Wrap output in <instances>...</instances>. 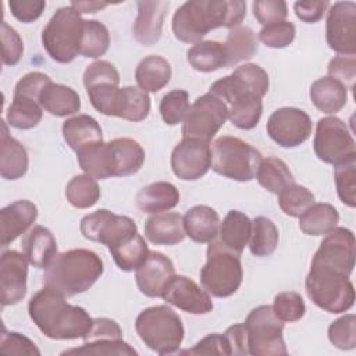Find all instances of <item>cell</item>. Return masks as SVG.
Here are the masks:
<instances>
[{
	"label": "cell",
	"mask_w": 356,
	"mask_h": 356,
	"mask_svg": "<svg viewBox=\"0 0 356 356\" xmlns=\"http://www.w3.org/2000/svg\"><path fill=\"white\" fill-rule=\"evenodd\" d=\"M114 161H115V177H128L136 174L145 163L143 147L131 138H117L110 140Z\"/></svg>",
	"instance_id": "d590c367"
},
{
	"label": "cell",
	"mask_w": 356,
	"mask_h": 356,
	"mask_svg": "<svg viewBox=\"0 0 356 356\" xmlns=\"http://www.w3.org/2000/svg\"><path fill=\"white\" fill-rule=\"evenodd\" d=\"M334 178L337 192L343 204L348 207L356 206V157L339 165H335Z\"/></svg>",
	"instance_id": "681fc988"
},
{
	"label": "cell",
	"mask_w": 356,
	"mask_h": 356,
	"mask_svg": "<svg viewBox=\"0 0 356 356\" xmlns=\"http://www.w3.org/2000/svg\"><path fill=\"white\" fill-rule=\"evenodd\" d=\"M135 271L138 289L149 298H161L164 289L175 275L171 259L161 252H149L146 260Z\"/></svg>",
	"instance_id": "ffe728a7"
},
{
	"label": "cell",
	"mask_w": 356,
	"mask_h": 356,
	"mask_svg": "<svg viewBox=\"0 0 356 356\" xmlns=\"http://www.w3.org/2000/svg\"><path fill=\"white\" fill-rule=\"evenodd\" d=\"M28 259L17 250H4L0 259V302L11 306L26 295Z\"/></svg>",
	"instance_id": "ac0fdd59"
},
{
	"label": "cell",
	"mask_w": 356,
	"mask_h": 356,
	"mask_svg": "<svg viewBox=\"0 0 356 356\" xmlns=\"http://www.w3.org/2000/svg\"><path fill=\"white\" fill-rule=\"evenodd\" d=\"M0 349L3 353L7 355H40V350L36 345L26 338L25 335L14 331H7L3 327L1 338H0Z\"/></svg>",
	"instance_id": "6f0895ef"
},
{
	"label": "cell",
	"mask_w": 356,
	"mask_h": 356,
	"mask_svg": "<svg viewBox=\"0 0 356 356\" xmlns=\"http://www.w3.org/2000/svg\"><path fill=\"white\" fill-rule=\"evenodd\" d=\"M339 221L338 210L330 203H313L299 216V228L306 235L320 236L332 231Z\"/></svg>",
	"instance_id": "e575fe53"
},
{
	"label": "cell",
	"mask_w": 356,
	"mask_h": 356,
	"mask_svg": "<svg viewBox=\"0 0 356 356\" xmlns=\"http://www.w3.org/2000/svg\"><path fill=\"white\" fill-rule=\"evenodd\" d=\"M61 355H114V356H132L138 352L122 339H96L83 342L79 348L64 350Z\"/></svg>",
	"instance_id": "c3c4849f"
},
{
	"label": "cell",
	"mask_w": 356,
	"mask_h": 356,
	"mask_svg": "<svg viewBox=\"0 0 356 356\" xmlns=\"http://www.w3.org/2000/svg\"><path fill=\"white\" fill-rule=\"evenodd\" d=\"M39 104L44 111L56 117H67L75 114L81 108L79 95L70 86L54 83L53 81L42 90Z\"/></svg>",
	"instance_id": "f546056e"
},
{
	"label": "cell",
	"mask_w": 356,
	"mask_h": 356,
	"mask_svg": "<svg viewBox=\"0 0 356 356\" xmlns=\"http://www.w3.org/2000/svg\"><path fill=\"white\" fill-rule=\"evenodd\" d=\"M103 260L89 249H71L57 253L44 268V286L74 296L88 291L103 274Z\"/></svg>",
	"instance_id": "3957f363"
},
{
	"label": "cell",
	"mask_w": 356,
	"mask_h": 356,
	"mask_svg": "<svg viewBox=\"0 0 356 356\" xmlns=\"http://www.w3.org/2000/svg\"><path fill=\"white\" fill-rule=\"evenodd\" d=\"M246 17L242 0H193L172 15L174 36L184 43H199L211 29L236 28Z\"/></svg>",
	"instance_id": "6da1fadb"
},
{
	"label": "cell",
	"mask_w": 356,
	"mask_h": 356,
	"mask_svg": "<svg viewBox=\"0 0 356 356\" xmlns=\"http://www.w3.org/2000/svg\"><path fill=\"white\" fill-rule=\"evenodd\" d=\"M136 203L143 213H164L179 203V191L171 182L157 181L143 186L138 192Z\"/></svg>",
	"instance_id": "83f0119b"
},
{
	"label": "cell",
	"mask_w": 356,
	"mask_h": 356,
	"mask_svg": "<svg viewBox=\"0 0 356 356\" xmlns=\"http://www.w3.org/2000/svg\"><path fill=\"white\" fill-rule=\"evenodd\" d=\"M135 330L143 343L159 355L178 352L185 334L181 317L165 305L143 309L135 320Z\"/></svg>",
	"instance_id": "277c9868"
},
{
	"label": "cell",
	"mask_w": 356,
	"mask_h": 356,
	"mask_svg": "<svg viewBox=\"0 0 356 356\" xmlns=\"http://www.w3.org/2000/svg\"><path fill=\"white\" fill-rule=\"evenodd\" d=\"M189 108V93L184 89H174L165 93L159 106L161 118L167 125L184 122Z\"/></svg>",
	"instance_id": "7dc6e473"
},
{
	"label": "cell",
	"mask_w": 356,
	"mask_h": 356,
	"mask_svg": "<svg viewBox=\"0 0 356 356\" xmlns=\"http://www.w3.org/2000/svg\"><path fill=\"white\" fill-rule=\"evenodd\" d=\"M328 76L341 82L346 89H353L356 79L355 56H337L328 63Z\"/></svg>",
	"instance_id": "9f6ffc18"
},
{
	"label": "cell",
	"mask_w": 356,
	"mask_h": 356,
	"mask_svg": "<svg viewBox=\"0 0 356 356\" xmlns=\"http://www.w3.org/2000/svg\"><path fill=\"white\" fill-rule=\"evenodd\" d=\"M256 178L264 189L275 195H278L284 188L293 182V177L288 165L278 157L263 159Z\"/></svg>",
	"instance_id": "f35d334b"
},
{
	"label": "cell",
	"mask_w": 356,
	"mask_h": 356,
	"mask_svg": "<svg viewBox=\"0 0 356 356\" xmlns=\"http://www.w3.org/2000/svg\"><path fill=\"white\" fill-rule=\"evenodd\" d=\"M184 217L178 213H159L145 222V236L154 245L172 246L185 238Z\"/></svg>",
	"instance_id": "484cf974"
},
{
	"label": "cell",
	"mask_w": 356,
	"mask_h": 356,
	"mask_svg": "<svg viewBox=\"0 0 356 356\" xmlns=\"http://www.w3.org/2000/svg\"><path fill=\"white\" fill-rule=\"evenodd\" d=\"M243 278L241 256L227 249L218 239L209 242L206 264L200 270L202 286L216 298L234 295Z\"/></svg>",
	"instance_id": "52a82bcc"
},
{
	"label": "cell",
	"mask_w": 356,
	"mask_h": 356,
	"mask_svg": "<svg viewBox=\"0 0 356 356\" xmlns=\"http://www.w3.org/2000/svg\"><path fill=\"white\" fill-rule=\"evenodd\" d=\"M42 117L43 108L38 100L15 95L6 115L8 125L17 129H32L42 121Z\"/></svg>",
	"instance_id": "74e56055"
},
{
	"label": "cell",
	"mask_w": 356,
	"mask_h": 356,
	"mask_svg": "<svg viewBox=\"0 0 356 356\" xmlns=\"http://www.w3.org/2000/svg\"><path fill=\"white\" fill-rule=\"evenodd\" d=\"M150 111L149 95L136 86L121 88V103L118 108L120 118L139 122L143 121Z\"/></svg>",
	"instance_id": "ee69618b"
},
{
	"label": "cell",
	"mask_w": 356,
	"mask_h": 356,
	"mask_svg": "<svg viewBox=\"0 0 356 356\" xmlns=\"http://www.w3.org/2000/svg\"><path fill=\"white\" fill-rule=\"evenodd\" d=\"M325 39L339 56L356 54V3L337 1L327 14Z\"/></svg>",
	"instance_id": "5bb4252c"
},
{
	"label": "cell",
	"mask_w": 356,
	"mask_h": 356,
	"mask_svg": "<svg viewBox=\"0 0 356 356\" xmlns=\"http://www.w3.org/2000/svg\"><path fill=\"white\" fill-rule=\"evenodd\" d=\"M278 229L275 224L264 217L259 216L252 221V234L249 239V249L252 254L257 257H266L274 253L278 245Z\"/></svg>",
	"instance_id": "ab89813d"
},
{
	"label": "cell",
	"mask_w": 356,
	"mask_h": 356,
	"mask_svg": "<svg viewBox=\"0 0 356 356\" xmlns=\"http://www.w3.org/2000/svg\"><path fill=\"white\" fill-rule=\"evenodd\" d=\"M296 28L291 21H281L266 25L259 32V40L271 49H284L295 39Z\"/></svg>",
	"instance_id": "f5cc1de1"
},
{
	"label": "cell",
	"mask_w": 356,
	"mask_h": 356,
	"mask_svg": "<svg viewBox=\"0 0 356 356\" xmlns=\"http://www.w3.org/2000/svg\"><path fill=\"white\" fill-rule=\"evenodd\" d=\"M149 252L150 250L146 241L139 234H135L128 241L110 249V253L118 268L127 273L136 270L146 260Z\"/></svg>",
	"instance_id": "60d3db41"
},
{
	"label": "cell",
	"mask_w": 356,
	"mask_h": 356,
	"mask_svg": "<svg viewBox=\"0 0 356 356\" xmlns=\"http://www.w3.org/2000/svg\"><path fill=\"white\" fill-rule=\"evenodd\" d=\"M263 103L257 96H246L228 104V118L239 129L254 128L261 117Z\"/></svg>",
	"instance_id": "f6af8a7d"
},
{
	"label": "cell",
	"mask_w": 356,
	"mask_h": 356,
	"mask_svg": "<svg viewBox=\"0 0 356 356\" xmlns=\"http://www.w3.org/2000/svg\"><path fill=\"white\" fill-rule=\"evenodd\" d=\"M64 298L44 286L31 298L29 317L47 338L57 341L83 338L90 331L93 318L83 307L70 305Z\"/></svg>",
	"instance_id": "7a4b0ae2"
},
{
	"label": "cell",
	"mask_w": 356,
	"mask_h": 356,
	"mask_svg": "<svg viewBox=\"0 0 356 356\" xmlns=\"http://www.w3.org/2000/svg\"><path fill=\"white\" fill-rule=\"evenodd\" d=\"M228 67L252 58L257 51V39L249 26H236L228 32L224 43Z\"/></svg>",
	"instance_id": "8d00e7d4"
},
{
	"label": "cell",
	"mask_w": 356,
	"mask_h": 356,
	"mask_svg": "<svg viewBox=\"0 0 356 356\" xmlns=\"http://www.w3.org/2000/svg\"><path fill=\"white\" fill-rule=\"evenodd\" d=\"M310 99L316 108L325 114L341 111L348 100V89L331 76H323L310 86Z\"/></svg>",
	"instance_id": "1f68e13d"
},
{
	"label": "cell",
	"mask_w": 356,
	"mask_h": 356,
	"mask_svg": "<svg viewBox=\"0 0 356 356\" xmlns=\"http://www.w3.org/2000/svg\"><path fill=\"white\" fill-rule=\"evenodd\" d=\"M24 53V43L19 33L6 21L1 22V60L4 65H15Z\"/></svg>",
	"instance_id": "db71d44e"
},
{
	"label": "cell",
	"mask_w": 356,
	"mask_h": 356,
	"mask_svg": "<svg viewBox=\"0 0 356 356\" xmlns=\"http://www.w3.org/2000/svg\"><path fill=\"white\" fill-rule=\"evenodd\" d=\"M63 138L75 152L88 145L103 142L99 122L88 114H78L65 120L63 124Z\"/></svg>",
	"instance_id": "4dcf8cb0"
},
{
	"label": "cell",
	"mask_w": 356,
	"mask_h": 356,
	"mask_svg": "<svg viewBox=\"0 0 356 356\" xmlns=\"http://www.w3.org/2000/svg\"><path fill=\"white\" fill-rule=\"evenodd\" d=\"M248 332V349L253 356H285L288 353L281 321L270 305L254 307L245 320Z\"/></svg>",
	"instance_id": "9c48e42d"
},
{
	"label": "cell",
	"mask_w": 356,
	"mask_h": 356,
	"mask_svg": "<svg viewBox=\"0 0 356 356\" xmlns=\"http://www.w3.org/2000/svg\"><path fill=\"white\" fill-rule=\"evenodd\" d=\"M178 353L188 355H231L228 341L224 334H209L202 338L192 349L179 350Z\"/></svg>",
	"instance_id": "94428289"
},
{
	"label": "cell",
	"mask_w": 356,
	"mask_h": 356,
	"mask_svg": "<svg viewBox=\"0 0 356 356\" xmlns=\"http://www.w3.org/2000/svg\"><path fill=\"white\" fill-rule=\"evenodd\" d=\"M65 197L76 209H89L100 199V188L93 177L78 174L67 184Z\"/></svg>",
	"instance_id": "b9f144b4"
},
{
	"label": "cell",
	"mask_w": 356,
	"mask_h": 356,
	"mask_svg": "<svg viewBox=\"0 0 356 356\" xmlns=\"http://www.w3.org/2000/svg\"><path fill=\"white\" fill-rule=\"evenodd\" d=\"M313 264L332 268L349 277L355 267V235L345 227H335L325 234L317 252L312 259Z\"/></svg>",
	"instance_id": "9a60e30c"
},
{
	"label": "cell",
	"mask_w": 356,
	"mask_h": 356,
	"mask_svg": "<svg viewBox=\"0 0 356 356\" xmlns=\"http://www.w3.org/2000/svg\"><path fill=\"white\" fill-rule=\"evenodd\" d=\"M313 147L321 161L334 167L356 157V143L350 131L341 118L334 115L317 121Z\"/></svg>",
	"instance_id": "30bf717a"
},
{
	"label": "cell",
	"mask_w": 356,
	"mask_h": 356,
	"mask_svg": "<svg viewBox=\"0 0 356 356\" xmlns=\"http://www.w3.org/2000/svg\"><path fill=\"white\" fill-rule=\"evenodd\" d=\"M99 82H114L120 83V74L117 68L104 60H99L86 67L83 72V85L85 88L99 83Z\"/></svg>",
	"instance_id": "91938a15"
},
{
	"label": "cell",
	"mask_w": 356,
	"mask_h": 356,
	"mask_svg": "<svg viewBox=\"0 0 356 356\" xmlns=\"http://www.w3.org/2000/svg\"><path fill=\"white\" fill-rule=\"evenodd\" d=\"M312 120L309 114L296 107L275 110L266 125L268 136L281 147H296L312 135Z\"/></svg>",
	"instance_id": "2e32d148"
},
{
	"label": "cell",
	"mask_w": 356,
	"mask_h": 356,
	"mask_svg": "<svg viewBox=\"0 0 356 356\" xmlns=\"http://www.w3.org/2000/svg\"><path fill=\"white\" fill-rule=\"evenodd\" d=\"M38 207L29 200H17L0 211V242L7 246L35 222Z\"/></svg>",
	"instance_id": "7402d4cb"
},
{
	"label": "cell",
	"mask_w": 356,
	"mask_h": 356,
	"mask_svg": "<svg viewBox=\"0 0 356 356\" xmlns=\"http://www.w3.org/2000/svg\"><path fill=\"white\" fill-rule=\"evenodd\" d=\"M305 286L310 300L328 313L346 312L355 303V288L349 277L332 268L312 263Z\"/></svg>",
	"instance_id": "8992f818"
},
{
	"label": "cell",
	"mask_w": 356,
	"mask_h": 356,
	"mask_svg": "<svg viewBox=\"0 0 356 356\" xmlns=\"http://www.w3.org/2000/svg\"><path fill=\"white\" fill-rule=\"evenodd\" d=\"M22 252L29 264L36 268H46L57 254V242L50 229L36 225L29 229L21 242Z\"/></svg>",
	"instance_id": "4316f807"
},
{
	"label": "cell",
	"mask_w": 356,
	"mask_h": 356,
	"mask_svg": "<svg viewBox=\"0 0 356 356\" xmlns=\"http://www.w3.org/2000/svg\"><path fill=\"white\" fill-rule=\"evenodd\" d=\"M8 7L11 14L21 22L29 24L36 21L44 11L46 1L43 0H10Z\"/></svg>",
	"instance_id": "6125c7cd"
},
{
	"label": "cell",
	"mask_w": 356,
	"mask_h": 356,
	"mask_svg": "<svg viewBox=\"0 0 356 356\" xmlns=\"http://www.w3.org/2000/svg\"><path fill=\"white\" fill-rule=\"evenodd\" d=\"M189 65L200 72H211L228 67V58L224 43L216 40H203L193 44L188 53Z\"/></svg>",
	"instance_id": "836d02e7"
},
{
	"label": "cell",
	"mask_w": 356,
	"mask_h": 356,
	"mask_svg": "<svg viewBox=\"0 0 356 356\" xmlns=\"http://www.w3.org/2000/svg\"><path fill=\"white\" fill-rule=\"evenodd\" d=\"M252 234V220L239 210H229L220 224L218 241L231 252L242 254Z\"/></svg>",
	"instance_id": "f1b7e54d"
},
{
	"label": "cell",
	"mask_w": 356,
	"mask_h": 356,
	"mask_svg": "<svg viewBox=\"0 0 356 356\" xmlns=\"http://www.w3.org/2000/svg\"><path fill=\"white\" fill-rule=\"evenodd\" d=\"M161 298L167 303L191 314H207L213 310L210 293L185 275H174Z\"/></svg>",
	"instance_id": "d6986e66"
},
{
	"label": "cell",
	"mask_w": 356,
	"mask_h": 356,
	"mask_svg": "<svg viewBox=\"0 0 356 356\" xmlns=\"http://www.w3.org/2000/svg\"><path fill=\"white\" fill-rule=\"evenodd\" d=\"M261 160V153L256 147L236 136L222 135L211 145V170L238 182L256 178Z\"/></svg>",
	"instance_id": "5b68a950"
},
{
	"label": "cell",
	"mask_w": 356,
	"mask_h": 356,
	"mask_svg": "<svg viewBox=\"0 0 356 356\" xmlns=\"http://www.w3.org/2000/svg\"><path fill=\"white\" fill-rule=\"evenodd\" d=\"M330 7L327 0H317V1H296L293 4V10L296 17L307 24H314L320 21Z\"/></svg>",
	"instance_id": "e7e4bbea"
},
{
	"label": "cell",
	"mask_w": 356,
	"mask_h": 356,
	"mask_svg": "<svg viewBox=\"0 0 356 356\" xmlns=\"http://www.w3.org/2000/svg\"><path fill=\"white\" fill-rule=\"evenodd\" d=\"M253 15L263 26L285 21L288 15L286 3L282 0H257L252 4Z\"/></svg>",
	"instance_id": "11a10c76"
},
{
	"label": "cell",
	"mask_w": 356,
	"mask_h": 356,
	"mask_svg": "<svg viewBox=\"0 0 356 356\" xmlns=\"http://www.w3.org/2000/svg\"><path fill=\"white\" fill-rule=\"evenodd\" d=\"M220 224L218 213L206 204L193 206L184 216L185 234L197 243H209L216 239Z\"/></svg>",
	"instance_id": "d4e9b609"
},
{
	"label": "cell",
	"mask_w": 356,
	"mask_h": 356,
	"mask_svg": "<svg viewBox=\"0 0 356 356\" xmlns=\"http://www.w3.org/2000/svg\"><path fill=\"white\" fill-rule=\"evenodd\" d=\"M136 6L138 17L132 26L134 38L143 46H153L161 38L170 1H138Z\"/></svg>",
	"instance_id": "44dd1931"
},
{
	"label": "cell",
	"mask_w": 356,
	"mask_h": 356,
	"mask_svg": "<svg viewBox=\"0 0 356 356\" xmlns=\"http://www.w3.org/2000/svg\"><path fill=\"white\" fill-rule=\"evenodd\" d=\"M273 310L275 316L284 323H295L305 316L306 306L298 292H281L275 295Z\"/></svg>",
	"instance_id": "816d5d0a"
},
{
	"label": "cell",
	"mask_w": 356,
	"mask_h": 356,
	"mask_svg": "<svg viewBox=\"0 0 356 356\" xmlns=\"http://www.w3.org/2000/svg\"><path fill=\"white\" fill-rule=\"evenodd\" d=\"M227 118L228 106L209 92L197 97L191 106L182 122V136L210 142Z\"/></svg>",
	"instance_id": "8fae6325"
},
{
	"label": "cell",
	"mask_w": 356,
	"mask_h": 356,
	"mask_svg": "<svg viewBox=\"0 0 356 356\" xmlns=\"http://www.w3.org/2000/svg\"><path fill=\"white\" fill-rule=\"evenodd\" d=\"M314 203V195L302 185L289 184L278 193V204L281 210L291 217H299L307 207Z\"/></svg>",
	"instance_id": "bcb514c9"
},
{
	"label": "cell",
	"mask_w": 356,
	"mask_h": 356,
	"mask_svg": "<svg viewBox=\"0 0 356 356\" xmlns=\"http://www.w3.org/2000/svg\"><path fill=\"white\" fill-rule=\"evenodd\" d=\"M171 65L161 56H147L138 64L135 79L138 86L146 93H156L163 89L171 79Z\"/></svg>",
	"instance_id": "d6a6232c"
},
{
	"label": "cell",
	"mask_w": 356,
	"mask_h": 356,
	"mask_svg": "<svg viewBox=\"0 0 356 356\" xmlns=\"http://www.w3.org/2000/svg\"><path fill=\"white\" fill-rule=\"evenodd\" d=\"M171 168L182 181H196L211 168L210 142L182 138L171 153Z\"/></svg>",
	"instance_id": "e0dca14e"
},
{
	"label": "cell",
	"mask_w": 356,
	"mask_h": 356,
	"mask_svg": "<svg viewBox=\"0 0 356 356\" xmlns=\"http://www.w3.org/2000/svg\"><path fill=\"white\" fill-rule=\"evenodd\" d=\"M229 349H231V355H248L249 349H248V332H246V327L245 324H234L231 327L227 328V331L224 332Z\"/></svg>",
	"instance_id": "03108f58"
},
{
	"label": "cell",
	"mask_w": 356,
	"mask_h": 356,
	"mask_svg": "<svg viewBox=\"0 0 356 356\" xmlns=\"http://www.w3.org/2000/svg\"><path fill=\"white\" fill-rule=\"evenodd\" d=\"M270 81L267 72L257 64H243L232 74L216 81L210 93L221 99L227 106L246 96H263L268 92Z\"/></svg>",
	"instance_id": "7c38bea8"
},
{
	"label": "cell",
	"mask_w": 356,
	"mask_h": 356,
	"mask_svg": "<svg viewBox=\"0 0 356 356\" xmlns=\"http://www.w3.org/2000/svg\"><path fill=\"white\" fill-rule=\"evenodd\" d=\"M108 46L110 33L107 26L96 19H85L79 56L88 58H97L108 50Z\"/></svg>",
	"instance_id": "7bdbcfd3"
},
{
	"label": "cell",
	"mask_w": 356,
	"mask_h": 356,
	"mask_svg": "<svg viewBox=\"0 0 356 356\" xmlns=\"http://www.w3.org/2000/svg\"><path fill=\"white\" fill-rule=\"evenodd\" d=\"M70 6L72 8H75L79 14H82V13L93 14V13H97V11L106 8L108 6V3H103V1H71Z\"/></svg>",
	"instance_id": "003e7915"
},
{
	"label": "cell",
	"mask_w": 356,
	"mask_h": 356,
	"mask_svg": "<svg viewBox=\"0 0 356 356\" xmlns=\"http://www.w3.org/2000/svg\"><path fill=\"white\" fill-rule=\"evenodd\" d=\"M82 339L83 342H90L96 339H122V330L114 320L99 317L93 318L90 331Z\"/></svg>",
	"instance_id": "be15d7a7"
},
{
	"label": "cell",
	"mask_w": 356,
	"mask_h": 356,
	"mask_svg": "<svg viewBox=\"0 0 356 356\" xmlns=\"http://www.w3.org/2000/svg\"><path fill=\"white\" fill-rule=\"evenodd\" d=\"M28 152L21 142L8 134L6 121H1L0 136V174L4 179L15 181L28 171Z\"/></svg>",
	"instance_id": "603a6c76"
},
{
	"label": "cell",
	"mask_w": 356,
	"mask_h": 356,
	"mask_svg": "<svg viewBox=\"0 0 356 356\" xmlns=\"http://www.w3.org/2000/svg\"><path fill=\"white\" fill-rule=\"evenodd\" d=\"M356 317L355 314H345L328 327L330 342L342 350H350L356 346Z\"/></svg>",
	"instance_id": "f907efd6"
},
{
	"label": "cell",
	"mask_w": 356,
	"mask_h": 356,
	"mask_svg": "<svg viewBox=\"0 0 356 356\" xmlns=\"http://www.w3.org/2000/svg\"><path fill=\"white\" fill-rule=\"evenodd\" d=\"M76 160L83 172L95 179L115 177V161L110 142H97L79 149Z\"/></svg>",
	"instance_id": "cb8c5ba5"
},
{
	"label": "cell",
	"mask_w": 356,
	"mask_h": 356,
	"mask_svg": "<svg viewBox=\"0 0 356 356\" xmlns=\"http://www.w3.org/2000/svg\"><path fill=\"white\" fill-rule=\"evenodd\" d=\"M85 19L71 6L58 8L42 32V44L51 60L67 64L78 54Z\"/></svg>",
	"instance_id": "ba28073f"
},
{
	"label": "cell",
	"mask_w": 356,
	"mask_h": 356,
	"mask_svg": "<svg viewBox=\"0 0 356 356\" xmlns=\"http://www.w3.org/2000/svg\"><path fill=\"white\" fill-rule=\"evenodd\" d=\"M81 234L89 241L106 245L110 250L138 234V227L128 216L99 209L81 220Z\"/></svg>",
	"instance_id": "4fadbf2b"
},
{
	"label": "cell",
	"mask_w": 356,
	"mask_h": 356,
	"mask_svg": "<svg viewBox=\"0 0 356 356\" xmlns=\"http://www.w3.org/2000/svg\"><path fill=\"white\" fill-rule=\"evenodd\" d=\"M51 82L50 76H47L43 72L32 71L24 75L15 85L14 95L15 96H24L39 102V96L42 90Z\"/></svg>",
	"instance_id": "680465c9"
}]
</instances>
